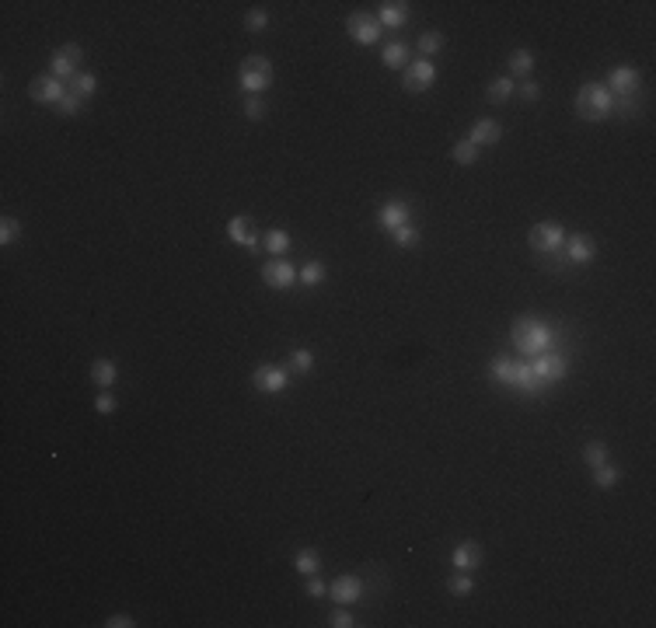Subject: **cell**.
<instances>
[{"label": "cell", "mask_w": 656, "mask_h": 628, "mask_svg": "<svg viewBox=\"0 0 656 628\" xmlns=\"http://www.w3.org/2000/svg\"><path fill=\"white\" fill-rule=\"evenodd\" d=\"M489 377L496 380V384H503V387H510V391H517V395H527V398H534V395H541L545 387H541V380L534 377L531 363L527 360H506V356H496L489 363Z\"/></svg>", "instance_id": "cell-1"}, {"label": "cell", "mask_w": 656, "mask_h": 628, "mask_svg": "<svg viewBox=\"0 0 656 628\" xmlns=\"http://www.w3.org/2000/svg\"><path fill=\"white\" fill-rule=\"evenodd\" d=\"M510 338H513V346L520 349L524 360H534V356L555 349V332H552V325H545V321H537V318H517V321L510 325Z\"/></svg>", "instance_id": "cell-2"}, {"label": "cell", "mask_w": 656, "mask_h": 628, "mask_svg": "<svg viewBox=\"0 0 656 628\" xmlns=\"http://www.w3.org/2000/svg\"><path fill=\"white\" fill-rule=\"evenodd\" d=\"M576 116L586 119V123H601L611 116V91L604 84H583L576 91Z\"/></svg>", "instance_id": "cell-3"}, {"label": "cell", "mask_w": 656, "mask_h": 628, "mask_svg": "<svg viewBox=\"0 0 656 628\" xmlns=\"http://www.w3.org/2000/svg\"><path fill=\"white\" fill-rule=\"evenodd\" d=\"M273 63L266 60V56H245V63H241V70H238V84H241V91H248V94H262L269 84H273Z\"/></svg>", "instance_id": "cell-4"}, {"label": "cell", "mask_w": 656, "mask_h": 628, "mask_svg": "<svg viewBox=\"0 0 656 628\" xmlns=\"http://www.w3.org/2000/svg\"><path fill=\"white\" fill-rule=\"evenodd\" d=\"M81 60H84V49L81 45H74V42H67V45H60V49L53 53V60H49V74H53L56 81L70 84L77 74H81Z\"/></svg>", "instance_id": "cell-5"}, {"label": "cell", "mask_w": 656, "mask_h": 628, "mask_svg": "<svg viewBox=\"0 0 656 628\" xmlns=\"http://www.w3.org/2000/svg\"><path fill=\"white\" fill-rule=\"evenodd\" d=\"M562 241H566V227H562L559 220H541V224H534L531 234H527V245H531L534 251H541V255L559 251Z\"/></svg>", "instance_id": "cell-6"}, {"label": "cell", "mask_w": 656, "mask_h": 628, "mask_svg": "<svg viewBox=\"0 0 656 628\" xmlns=\"http://www.w3.org/2000/svg\"><path fill=\"white\" fill-rule=\"evenodd\" d=\"M527 363H531L534 377L541 380V387H548V384H555V380H562V377L569 374V363H566V356H562L559 349H548V353L534 356Z\"/></svg>", "instance_id": "cell-7"}, {"label": "cell", "mask_w": 656, "mask_h": 628, "mask_svg": "<svg viewBox=\"0 0 656 628\" xmlns=\"http://www.w3.org/2000/svg\"><path fill=\"white\" fill-rule=\"evenodd\" d=\"M433 81H437V67H433V60H422V56H419V60H412L409 67L402 70V87L412 91V94L430 91Z\"/></svg>", "instance_id": "cell-8"}, {"label": "cell", "mask_w": 656, "mask_h": 628, "mask_svg": "<svg viewBox=\"0 0 656 628\" xmlns=\"http://www.w3.org/2000/svg\"><path fill=\"white\" fill-rule=\"evenodd\" d=\"M251 384H255V391H262V395H280V391H287L290 370L287 367H276V363H262V367L251 370Z\"/></svg>", "instance_id": "cell-9"}, {"label": "cell", "mask_w": 656, "mask_h": 628, "mask_svg": "<svg viewBox=\"0 0 656 628\" xmlns=\"http://www.w3.org/2000/svg\"><path fill=\"white\" fill-rule=\"evenodd\" d=\"M346 32H349V39L360 42V45H377V39H381V21H377V14L356 11V14L346 18Z\"/></svg>", "instance_id": "cell-10"}, {"label": "cell", "mask_w": 656, "mask_h": 628, "mask_svg": "<svg viewBox=\"0 0 656 628\" xmlns=\"http://www.w3.org/2000/svg\"><path fill=\"white\" fill-rule=\"evenodd\" d=\"M262 283L273 287V290H290L297 283V265L287 262V258H269L262 265Z\"/></svg>", "instance_id": "cell-11"}, {"label": "cell", "mask_w": 656, "mask_h": 628, "mask_svg": "<svg viewBox=\"0 0 656 628\" xmlns=\"http://www.w3.org/2000/svg\"><path fill=\"white\" fill-rule=\"evenodd\" d=\"M28 94H32V101H39V105H60L63 101V94H67V84L56 81L53 74H42V77H35V81L28 84Z\"/></svg>", "instance_id": "cell-12"}, {"label": "cell", "mask_w": 656, "mask_h": 628, "mask_svg": "<svg viewBox=\"0 0 656 628\" xmlns=\"http://www.w3.org/2000/svg\"><path fill=\"white\" fill-rule=\"evenodd\" d=\"M402 224H412V206L402 203V199H388L384 206L377 209V227H384L388 234L398 231Z\"/></svg>", "instance_id": "cell-13"}, {"label": "cell", "mask_w": 656, "mask_h": 628, "mask_svg": "<svg viewBox=\"0 0 656 628\" xmlns=\"http://www.w3.org/2000/svg\"><path fill=\"white\" fill-rule=\"evenodd\" d=\"M328 597H332L335 604L349 607V604H356V600L363 597V580H356V576H335V580L328 583Z\"/></svg>", "instance_id": "cell-14"}, {"label": "cell", "mask_w": 656, "mask_h": 628, "mask_svg": "<svg viewBox=\"0 0 656 628\" xmlns=\"http://www.w3.org/2000/svg\"><path fill=\"white\" fill-rule=\"evenodd\" d=\"M562 255H566V262H573V265H590L594 262V255H597V245H594V238H586V234H573V238H566L562 241Z\"/></svg>", "instance_id": "cell-15"}, {"label": "cell", "mask_w": 656, "mask_h": 628, "mask_svg": "<svg viewBox=\"0 0 656 628\" xmlns=\"http://www.w3.org/2000/svg\"><path fill=\"white\" fill-rule=\"evenodd\" d=\"M639 70L635 67H615L611 74H608V91H611V98H618V94H635L639 91Z\"/></svg>", "instance_id": "cell-16"}, {"label": "cell", "mask_w": 656, "mask_h": 628, "mask_svg": "<svg viewBox=\"0 0 656 628\" xmlns=\"http://www.w3.org/2000/svg\"><path fill=\"white\" fill-rule=\"evenodd\" d=\"M479 562H482V548L475 541H461L451 551V566L457 573H471V569H479Z\"/></svg>", "instance_id": "cell-17"}, {"label": "cell", "mask_w": 656, "mask_h": 628, "mask_svg": "<svg viewBox=\"0 0 656 628\" xmlns=\"http://www.w3.org/2000/svg\"><path fill=\"white\" fill-rule=\"evenodd\" d=\"M377 21H381V28H405V21H409V4H405V0H388V4H381Z\"/></svg>", "instance_id": "cell-18"}, {"label": "cell", "mask_w": 656, "mask_h": 628, "mask_svg": "<svg viewBox=\"0 0 656 628\" xmlns=\"http://www.w3.org/2000/svg\"><path fill=\"white\" fill-rule=\"evenodd\" d=\"M227 238H231L234 245L255 248V245H258V238H255V224H251V216H231V220H227Z\"/></svg>", "instance_id": "cell-19"}, {"label": "cell", "mask_w": 656, "mask_h": 628, "mask_svg": "<svg viewBox=\"0 0 656 628\" xmlns=\"http://www.w3.org/2000/svg\"><path fill=\"white\" fill-rule=\"evenodd\" d=\"M468 140H471L475 147H496V143L503 140V126L496 123V119H479V123L471 126Z\"/></svg>", "instance_id": "cell-20"}, {"label": "cell", "mask_w": 656, "mask_h": 628, "mask_svg": "<svg viewBox=\"0 0 656 628\" xmlns=\"http://www.w3.org/2000/svg\"><path fill=\"white\" fill-rule=\"evenodd\" d=\"M381 63H384L388 70H405L412 63V49L405 42H388V45L381 49Z\"/></svg>", "instance_id": "cell-21"}, {"label": "cell", "mask_w": 656, "mask_h": 628, "mask_svg": "<svg viewBox=\"0 0 656 628\" xmlns=\"http://www.w3.org/2000/svg\"><path fill=\"white\" fill-rule=\"evenodd\" d=\"M325 276H328V269H325V262H318V258H311V262H304V265L297 269V280H300L304 287H322Z\"/></svg>", "instance_id": "cell-22"}, {"label": "cell", "mask_w": 656, "mask_h": 628, "mask_svg": "<svg viewBox=\"0 0 656 628\" xmlns=\"http://www.w3.org/2000/svg\"><path fill=\"white\" fill-rule=\"evenodd\" d=\"M293 569H297L300 576H315V573L322 569V555H318L315 548H300V551L293 555Z\"/></svg>", "instance_id": "cell-23"}, {"label": "cell", "mask_w": 656, "mask_h": 628, "mask_svg": "<svg viewBox=\"0 0 656 628\" xmlns=\"http://www.w3.org/2000/svg\"><path fill=\"white\" fill-rule=\"evenodd\" d=\"M116 377H119V370H116L112 360H94V363H91V380H94L98 387H112Z\"/></svg>", "instance_id": "cell-24"}, {"label": "cell", "mask_w": 656, "mask_h": 628, "mask_svg": "<svg viewBox=\"0 0 656 628\" xmlns=\"http://www.w3.org/2000/svg\"><path fill=\"white\" fill-rule=\"evenodd\" d=\"M506 67H510V74H513V77H527V74L534 70L531 49H513V53H510V60H506Z\"/></svg>", "instance_id": "cell-25"}, {"label": "cell", "mask_w": 656, "mask_h": 628, "mask_svg": "<svg viewBox=\"0 0 656 628\" xmlns=\"http://www.w3.org/2000/svg\"><path fill=\"white\" fill-rule=\"evenodd\" d=\"M262 245H266V251H269V258H280V255L290 248V234L287 231H280V227H273V231H266Z\"/></svg>", "instance_id": "cell-26"}, {"label": "cell", "mask_w": 656, "mask_h": 628, "mask_svg": "<svg viewBox=\"0 0 656 628\" xmlns=\"http://www.w3.org/2000/svg\"><path fill=\"white\" fill-rule=\"evenodd\" d=\"M67 91H70V94H77L81 101H87V98L98 91V77H94V74H84V70H81L74 81L67 84Z\"/></svg>", "instance_id": "cell-27"}, {"label": "cell", "mask_w": 656, "mask_h": 628, "mask_svg": "<svg viewBox=\"0 0 656 628\" xmlns=\"http://www.w3.org/2000/svg\"><path fill=\"white\" fill-rule=\"evenodd\" d=\"M510 94H513V77H496V81H489V87H486V98H489L492 105H503Z\"/></svg>", "instance_id": "cell-28"}, {"label": "cell", "mask_w": 656, "mask_h": 628, "mask_svg": "<svg viewBox=\"0 0 656 628\" xmlns=\"http://www.w3.org/2000/svg\"><path fill=\"white\" fill-rule=\"evenodd\" d=\"M287 370H293V374H311L315 370V353L311 349H293Z\"/></svg>", "instance_id": "cell-29"}, {"label": "cell", "mask_w": 656, "mask_h": 628, "mask_svg": "<svg viewBox=\"0 0 656 628\" xmlns=\"http://www.w3.org/2000/svg\"><path fill=\"white\" fill-rule=\"evenodd\" d=\"M451 158L457 161V165H475V161H479V147L464 136V140H457V143H454Z\"/></svg>", "instance_id": "cell-30"}, {"label": "cell", "mask_w": 656, "mask_h": 628, "mask_svg": "<svg viewBox=\"0 0 656 628\" xmlns=\"http://www.w3.org/2000/svg\"><path fill=\"white\" fill-rule=\"evenodd\" d=\"M608 454H611V451H608V444L594 440V444H586V447H583V454H579V458L586 461L590 468H601V464H608Z\"/></svg>", "instance_id": "cell-31"}, {"label": "cell", "mask_w": 656, "mask_h": 628, "mask_svg": "<svg viewBox=\"0 0 656 628\" xmlns=\"http://www.w3.org/2000/svg\"><path fill=\"white\" fill-rule=\"evenodd\" d=\"M611 112H618L621 119H632L639 112V98L635 94H618V98H611Z\"/></svg>", "instance_id": "cell-32"}, {"label": "cell", "mask_w": 656, "mask_h": 628, "mask_svg": "<svg viewBox=\"0 0 656 628\" xmlns=\"http://www.w3.org/2000/svg\"><path fill=\"white\" fill-rule=\"evenodd\" d=\"M594 485H597V489H615L618 485V468L611 461L601 464V468H594Z\"/></svg>", "instance_id": "cell-33"}, {"label": "cell", "mask_w": 656, "mask_h": 628, "mask_svg": "<svg viewBox=\"0 0 656 628\" xmlns=\"http://www.w3.org/2000/svg\"><path fill=\"white\" fill-rule=\"evenodd\" d=\"M447 590H451L454 597H468V593L475 590V580H471V573H457V569H454V576L447 580Z\"/></svg>", "instance_id": "cell-34"}, {"label": "cell", "mask_w": 656, "mask_h": 628, "mask_svg": "<svg viewBox=\"0 0 656 628\" xmlns=\"http://www.w3.org/2000/svg\"><path fill=\"white\" fill-rule=\"evenodd\" d=\"M440 49H444V35H440V32H426V35H419V53H422V60L437 56Z\"/></svg>", "instance_id": "cell-35"}, {"label": "cell", "mask_w": 656, "mask_h": 628, "mask_svg": "<svg viewBox=\"0 0 656 628\" xmlns=\"http://www.w3.org/2000/svg\"><path fill=\"white\" fill-rule=\"evenodd\" d=\"M391 238H395V245H398V248H415V245H419V231H415V224H402L398 231H391Z\"/></svg>", "instance_id": "cell-36"}, {"label": "cell", "mask_w": 656, "mask_h": 628, "mask_svg": "<svg viewBox=\"0 0 656 628\" xmlns=\"http://www.w3.org/2000/svg\"><path fill=\"white\" fill-rule=\"evenodd\" d=\"M18 238H21V220L4 216V220H0V245H14Z\"/></svg>", "instance_id": "cell-37"}, {"label": "cell", "mask_w": 656, "mask_h": 628, "mask_svg": "<svg viewBox=\"0 0 656 628\" xmlns=\"http://www.w3.org/2000/svg\"><path fill=\"white\" fill-rule=\"evenodd\" d=\"M245 28L248 32H262V28H269V11H262V7L248 11L245 14Z\"/></svg>", "instance_id": "cell-38"}, {"label": "cell", "mask_w": 656, "mask_h": 628, "mask_svg": "<svg viewBox=\"0 0 656 628\" xmlns=\"http://www.w3.org/2000/svg\"><path fill=\"white\" fill-rule=\"evenodd\" d=\"M116 405H119V402H116V395H112L109 387H102V395L94 398V412H98V416H112V412H116Z\"/></svg>", "instance_id": "cell-39"}, {"label": "cell", "mask_w": 656, "mask_h": 628, "mask_svg": "<svg viewBox=\"0 0 656 628\" xmlns=\"http://www.w3.org/2000/svg\"><path fill=\"white\" fill-rule=\"evenodd\" d=\"M81 109H84V101L77 98V94H70V91H67V94H63V101L56 105V112H60V116H77Z\"/></svg>", "instance_id": "cell-40"}, {"label": "cell", "mask_w": 656, "mask_h": 628, "mask_svg": "<svg viewBox=\"0 0 656 628\" xmlns=\"http://www.w3.org/2000/svg\"><path fill=\"white\" fill-rule=\"evenodd\" d=\"M262 116H266L262 98H258V94H248L245 98V119H262Z\"/></svg>", "instance_id": "cell-41"}, {"label": "cell", "mask_w": 656, "mask_h": 628, "mask_svg": "<svg viewBox=\"0 0 656 628\" xmlns=\"http://www.w3.org/2000/svg\"><path fill=\"white\" fill-rule=\"evenodd\" d=\"M328 625H332V628H353V625H356V618H353V615H349V611L339 604V611L328 618Z\"/></svg>", "instance_id": "cell-42"}, {"label": "cell", "mask_w": 656, "mask_h": 628, "mask_svg": "<svg viewBox=\"0 0 656 628\" xmlns=\"http://www.w3.org/2000/svg\"><path fill=\"white\" fill-rule=\"evenodd\" d=\"M325 593H328V583H325V580H322V576H318V573H315V576H307V597H315V600H322Z\"/></svg>", "instance_id": "cell-43"}, {"label": "cell", "mask_w": 656, "mask_h": 628, "mask_svg": "<svg viewBox=\"0 0 656 628\" xmlns=\"http://www.w3.org/2000/svg\"><path fill=\"white\" fill-rule=\"evenodd\" d=\"M136 622L129 618V615H112V618H105V628H133Z\"/></svg>", "instance_id": "cell-44"}, {"label": "cell", "mask_w": 656, "mask_h": 628, "mask_svg": "<svg viewBox=\"0 0 656 628\" xmlns=\"http://www.w3.org/2000/svg\"><path fill=\"white\" fill-rule=\"evenodd\" d=\"M520 94H524L527 101H537V98H541V87H537L534 81H524L520 84Z\"/></svg>", "instance_id": "cell-45"}]
</instances>
